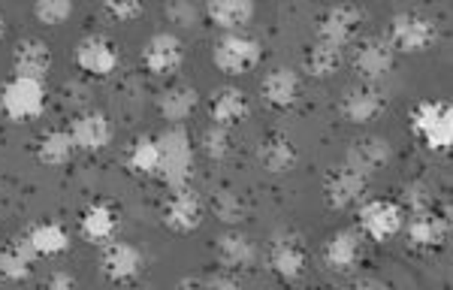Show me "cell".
Returning a JSON list of instances; mask_svg holds the SVG:
<instances>
[{"label":"cell","instance_id":"obj_7","mask_svg":"<svg viewBox=\"0 0 453 290\" xmlns=\"http://www.w3.org/2000/svg\"><path fill=\"white\" fill-rule=\"evenodd\" d=\"M181 61H185V49H181L179 36L170 31L149 36V42L142 46V64L155 76H170V72L181 67Z\"/></svg>","mask_w":453,"mask_h":290},{"label":"cell","instance_id":"obj_31","mask_svg":"<svg viewBox=\"0 0 453 290\" xmlns=\"http://www.w3.org/2000/svg\"><path fill=\"white\" fill-rule=\"evenodd\" d=\"M76 145H73L70 130H52L40 140V149H36V157H40L46 166H64L73 157Z\"/></svg>","mask_w":453,"mask_h":290},{"label":"cell","instance_id":"obj_43","mask_svg":"<svg viewBox=\"0 0 453 290\" xmlns=\"http://www.w3.org/2000/svg\"><path fill=\"white\" fill-rule=\"evenodd\" d=\"M0 36H4V19H0Z\"/></svg>","mask_w":453,"mask_h":290},{"label":"cell","instance_id":"obj_41","mask_svg":"<svg viewBox=\"0 0 453 290\" xmlns=\"http://www.w3.org/2000/svg\"><path fill=\"white\" fill-rule=\"evenodd\" d=\"M354 290H390V287L381 285V281H375V279H363V281H357Z\"/></svg>","mask_w":453,"mask_h":290},{"label":"cell","instance_id":"obj_24","mask_svg":"<svg viewBox=\"0 0 453 290\" xmlns=\"http://www.w3.org/2000/svg\"><path fill=\"white\" fill-rule=\"evenodd\" d=\"M206 16L211 25L224 27V31H239L254 19V4L251 0H211Z\"/></svg>","mask_w":453,"mask_h":290},{"label":"cell","instance_id":"obj_27","mask_svg":"<svg viewBox=\"0 0 453 290\" xmlns=\"http://www.w3.org/2000/svg\"><path fill=\"white\" fill-rule=\"evenodd\" d=\"M27 245L34 248V254H46V257H55V254L67 251L70 248V236L61 224L46 221V224H36L31 227V233L25 236Z\"/></svg>","mask_w":453,"mask_h":290},{"label":"cell","instance_id":"obj_12","mask_svg":"<svg viewBox=\"0 0 453 290\" xmlns=\"http://www.w3.org/2000/svg\"><path fill=\"white\" fill-rule=\"evenodd\" d=\"M360 19H363V12L357 10V6H350V4L330 6V10H326L324 16H320V21H318V40L342 49L350 36H354Z\"/></svg>","mask_w":453,"mask_h":290},{"label":"cell","instance_id":"obj_16","mask_svg":"<svg viewBox=\"0 0 453 290\" xmlns=\"http://www.w3.org/2000/svg\"><path fill=\"white\" fill-rule=\"evenodd\" d=\"M366 185H369V179L357 176L348 166H339V170H333L330 176H326V200H330L333 209H350L354 202L363 200Z\"/></svg>","mask_w":453,"mask_h":290},{"label":"cell","instance_id":"obj_28","mask_svg":"<svg viewBox=\"0 0 453 290\" xmlns=\"http://www.w3.org/2000/svg\"><path fill=\"white\" fill-rule=\"evenodd\" d=\"M196 109V91L188 88V85H173V88H166L160 94V115H164L166 121H185L191 118V112Z\"/></svg>","mask_w":453,"mask_h":290},{"label":"cell","instance_id":"obj_10","mask_svg":"<svg viewBox=\"0 0 453 290\" xmlns=\"http://www.w3.org/2000/svg\"><path fill=\"white\" fill-rule=\"evenodd\" d=\"M360 227L378 242H387L402 230V209L393 200H369L360 209Z\"/></svg>","mask_w":453,"mask_h":290},{"label":"cell","instance_id":"obj_32","mask_svg":"<svg viewBox=\"0 0 453 290\" xmlns=\"http://www.w3.org/2000/svg\"><path fill=\"white\" fill-rule=\"evenodd\" d=\"M157 140H151V136H140V140L134 142V149H130L127 155V164L134 172H142V176H151V172H157Z\"/></svg>","mask_w":453,"mask_h":290},{"label":"cell","instance_id":"obj_37","mask_svg":"<svg viewBox=\"0 0 453 290\" xmlns=\"http://www.w3.org/2000/svg\"><path fill=\"white\" fill-rule=\"evenodd\" d=\"M164 16L170 19V25L191 27L194 21H196V6H194V4H181V0H175V4H166V6H164Z\"/></svg>","mask_w":453,"mask_h":290},{"label":"cell","instance_id":"obj_23","mask_svg":"<svg viewBox=\"0 0 453 290\" xmlns=\"http://www.w3.org/2000/svg\"><path fill=\"white\" fill-rule=\"evenodd\" d=\"M257 157H260L263 170L288 172L290 166L296 164V145H294L290 136H284V134H269V136H263V142L257 149Z\"/></svg>","mask_w":453,"mask_h":290},{"label":"cell","instance_id":"obj_29","mask_svg":"<svg viewBox=\"0 0 453 290\" xmlns=\"http://www.w3.org/2000/svg\"><path fill=\"white\" fill-rule=\"evenodd\" d=\"M79 230H82L85 239L91 242H106L109 236L115 233V212L104 202H94L82 212V221H79Z\"/></svg>","mask_w":453,"mask_h":290},{"label":"cell","instance_id":"obj_17","mask_svg":"<svg viewBox=\"0 0 453 290\" xmlns=\"http://www.w3.org/2000/svg\"><path fill=\"white\" fill-rule=\"evenodd\" d=\"M269 266L284 281H296L305 270V251L296 236H275L269 245Z\"/></svg>","mask_w":453,"mask_h":290},{"label":"cell","instance_id":"obj_6","mask_svg":"<svg viewBox=\"0 0 453 290\" xmlns=\"http://www.w3.org/2000/svg\"><path fill=\"white\" fill-rule=\"evenodd\" d=\"M393 61H396V49H393L384 36H369L354 52V70L363 82H375L384 72H390Z\"/></svg>","mask_w":453,"mask_h":290},{"label":"cell","instance_id":"obj_11","mask_svg":"<svg viewBox=\"0 0 453 290\" xmlns=\"http://www.w3.org/2000/svg\"><path fill=\"white\" fill-rule=\"evenodd\" d=\"M203 221V200L191 187H179L164 209V224L175 233H194Z\"/></svg>","mask_w":453,"mask_h":290},{"label":"cell","instance_id":"obj_36","mask_svg":"<svg viewBox=\"0 0 453 290\" xmlns=\"http://www.w3.org/2000/svg\"><path fill=\"white\" fill-rule=\"evenodd\" d=\"M433 187L423 185V181H411L405 185V206L411 209V215H420V212H433Z\"/></svg>","mask_w":453,"mask_h":290},{"label":"cell","instance_id":"obj_14","mask_svg":"<svg viewBox=\"0 0 453 290\" xmlns=\"http://www.w3.org/2000/svg\"><path fill=\"white\" fill-rule=\"evenodd\" d=\"M12 67H16V76L21 79L42 82V76L52 70V49L42 40H21L16 52H12Z\"/></svg>","mask_w":453,"mask_h":290},{"label":"cell","instance_id":"obj_13","mask_svg":"<svg viewBox=\"0 0 453 290\" xmlns=\"http://www.w3.org/2000/svg\"><path fill=\"white\" fill-rule=\"evenodd\" d=\"M76 64L91 76H109L119 67V49L104 36H85L76 46Z\"/></svg>","mask_w":453,"mask_h":290},{"label":"cell","instance_id":"obj_18","mask_svg":"<svg viewBox=\"0 0 453 290\" xmlns=\"http://www.w3.org/2000/svg\"><path fill=\"white\" fill-rule=\"evenodd\" d=\"M142 270V251L130 242H109L104 248V272L112 281H130Z\"/></svg>","mask_w":453,"mask_h":290},{"label":"cell","instance_id":"obj_25","mask_svg":"<svg viewBox=\"0 0 453 290\" xmlns=\"http://www.w3.org/2000/svg\"><path fill=\"white\" fill-rule=\"evenodd\" d=\"M324 260H326V266L335 272L354 270L357 260H360V239H357V233H350V230H339V233L326 242Z\"/></svg>","mask_w":453,"mask_h":290},{"label":"cell","instance_id":"obj_38","mask_svg":"<svg viewBox=\"0 0 453 290\" xmlns=\"http://www.w3.org/2000/svg\"><path fill=\"white\" fill-rule=\"evenodd\" d=\"M104 10L112 16L115 21H134V19H140L142 12H145V6L142 4H127V0H121V4H106Z\"/></svg>","mask_w":453,"mask_h":290},{"label":"cell","instance_id":"obj_4","mask_svg":"<svg viewBox=\"0 0 453 290\" xmlns=\"http://www.w3.org/2000/svg\"><path fill=\"white\" fill-rule=\"evenodd\" d=\"M211 61H215V67L226 72V76H239V72L257 67L260 42L245 34H226L215 42V49H211Z\"/></svg>","mask_w":453,"mask_h":290},{"label":"cell","instance_id":"obj_33","mask_svg":"<svg viewBox=\"0 0 453 290\" xmlns=\"http://www.w3.org/2000/svg\"><path fill=\"white\" fill-rule=\"evenodd\" d=\"M211 209H215V215L221 218V221H226V224L245 221V206H242V200H239L233 191H226V187H221V191H215V197H211Z\"/></svg>","mask_w":453,"mask_h":290},{"label":"cell","instance_id":"obj_15","mask_svg":"<svg viewBox=\"0 0 453 290\" xmlns=\"http://www.w3.org/2000/svg\"><path fill=\"white\" fill-rule=\"evenodd\" d=\"M70 136H73V145H76V149L100 151V149H106L109 140H112V127H109L104 112H85V115H76V118H73Z\"/></svg>","mask_w":453,"mask_h":290},{"label":"cell","instance_id":"obj_42","mask_svg":"<svg viewBox=\"0 0 453 290\" xmlns=\"http://www.w3.org/2000/svg\"><path fill=\"white\" fill-rule=\"evenodd\" d=\"M175 290H206V287H203L200 279H181L179 285H175Z\"/></svg>","mask_w":453,"mask_h":290},{"label":"cell","instance_id":"obj_34","mask_svg":"<svg viewBox=\"0 0 453 290\" xmlns=\"http://www.w3.org/2000/svg\"><path fill=\"white\" fill-rule=\"evenodd\" d=\"M200 145H203V151H206L211 161H221V157H226V151H230V130L211 125V127L203 130Z\"/></svg>","mask_w":453,"mask_h":290},{"label":"cell","instance_id":"obj_21","mask_svg":"<svg viewBox=\"0 0 453 290\" xmlns=\"http://www.w3.org/2000/svg\"><path fill=\"white\" fill-rule=\"evenodd\" d=\"M215 254L218 263L226 266V270H248L254 263V257H257V248L242 233H221L215 242Z\"/></svg>","mask_w":453,"mask_h":290},{"label":"cell","instance_id":"obj_26","mask_svg":"<svg viewBox=\"0 0 453 290\" xmlns=\"http://www.w3.org/2000/svg\"><path fill=\"white\" fill-rule=\"evenodd\" d=\"M34 248L27 245V239H19V242H10L4 251H0V275L10 281H25L31 275V263H34Z\"/></svg>","mask_w":453,"mask_h":290},{"label":"cell","instance_id":"obj_40","mask_svg":"<svg viewBox=\"0 0 453 290\" xmlns=\"http://www.w3.org/2000/svg\"><path fill=\"white\" fill-rule=\"evenodd\" d=\"M76 287L79 285H76V279H73L70 272H52L42 290H76Z\"/></svg>","mask_w":453,"mask_h":290},{"label":"cell","instance_id":"obj_5","mask_svg":"<svg viewBox=\"0 0 453 290\" xmlns=\"http://www.w3.org/2000/svg\"><path fill=\"white\" fill-rule=\"evenodd\" d=\"M0 103H4V112L10 115V118L25 121L42 112V106H46V91H42V82L12 76L10 82H6L4 94H0Z\"/></svg>","mask_w":453,"mask_h":290},{"label":"cell","instance_id":"obj_20","mask_svg":"<svg viewBox=\"0 0 453 290\" xmlns=\"http://www.w3.org/2000/svg\"><path fill=\"white\" fill-rule=\"evenodd\" d=\"M211 121H215L218 127H226L230 130L233 125H239L242 118H248V112H251V106H248V97L239 88H218L211 94Z\"/></svg>","mask_w":453,"mask_h":290},{"label":"cell","instance_id":"obj_1","mask_svg":"<svg viewBox=\"0 0 453 290\" xmlns=\"http://www.w3.org/2000/svg\"><path fill=\"white\" fill-rule=\"evenodd\" d=\"M157 176L170 187H185L188 176H191V161H194V145L191 136L185 134V127H170L157 136Z\"/></svg>","mask_w":453,"mask_h":290},{"label":"cell","instance_id":"obj_22","mask_svg":"<svg viewBox=\"0 0 453 290\" xmlns=\"http://www.w3.org/2000/svg\"><path fill=\"white\" fill-rule=\"evenodd\" d=\"M448 239V221L435 212H420L411 215L408 221V242L414 248H438Z\"/></svg>","mask_w":453,"mask_h":290},{"label":"cell","instance_id":"obj_30","mask_svg":"<svg viewBox=\"0 0 453 290\" xmlns=\"http://www.w3.org/2000/svg\"><path fill=\"white\" fill-rule=\"evenodd\" d=\"M342 64V49L339 46H330V42H320L314 40L311 49L305 52V70L309 76L314 79H330Z\"/></svg>","mask_w":453,"mask_h":290},{"label":"cell","instance_id":"obj_9","mask_svg":"<svg viewBox=\"0 0 453 290\" xmlns=\"http://www.w3.org/2000/svg\"><path fill=\"white\" fill-rule=\"evenodd\" d=\"M387 106V97L381 88H375L372 82L354 85V88L345 91L342 97V115L350 121V125H366V121L378 118Z\"/></svg>","mask_w":453,"mask_h":290},{"label":"cell","instance_id":"obj_39","mask_svg":"<svg viewBox=\"0 0 453 290\" xmlns=\"http://www.w3.org/2000/svg\"><path fill=\"white\" fill-rule=\"evenodd\" d=\"M203 287H206V290H242V285H239V281L233 279V275H224V272L203 279Z\"/></svg>","mask_w":453,"mask_h":290},{"label":"cell","instance_id":"obj_8","mask_svg":"<svg viewBox=\"0 0 453 290\" xmlns=\"http://www.w3.org/2000/svg\"><path fill=\"white\" fill-rule=\"evenodd\" d=\"M390 157H393L390 142L381 140V136H363V140H357L348 149L345 166L354 170L357 176L369 179V176H375L378 170H384V166L390 164Z\"/></svg>","mask_w":453,"mask_h":290},{"label":"cell","instance_id":"obj_19","mask_svg":"<svg viewBox=\"0 0 453 290\" xmlns=\"http://www.w3.org/2000/svg\"><path fill=\"white\" fill-rule=\"evenodd\" d=\"M260 94L269 106L275 109H288L296 103L299 97V76L290 67H275L263 76L260 82Z\"/></svg>","mask_w":453,"mask_h":290},{"label":"cell","instance_id":"obj_3","mask_svg":"<svg viewBox=\"0 0 453 290\" xmlns=\"http://www.w3.org/2000/svg\"><path fill=\"white\" fill-rule=\"evenodd\" d=\"M438 27L435 21L423 12H396L390 21V46L399 49V52H426L429 46L435 42Z\"/></svg>","mask_w":453,"mask_h":290},{"label":"cell","instance_id":"obj_35","mask_svg":"<svg viewBox=\"0 0 453 290\" xmlns=\"http://www.w3.org/2000/svg\"><path fill=\"white\" fill-rule=\"evenodd\" d=\"M34 16L40 19V25H64L73 16V4H67V0H40L34 6Z\"/></svg>","mask_w":453,"mask_h":290},{"label":"cell","instance_id":"obj_2","mask_svg":"<svg viewBox=\"0 0 453 290\" xmlns=\"http://www.w3.org/2000/svg\"><path fill=\"white\" fill-rule=\"evenodd\" d=\"M411 127L433 151H448L453 140V112L444 100H423L411 112Z\"/></svg>","mask_w":453,"mask_h":290}]
</instances>
